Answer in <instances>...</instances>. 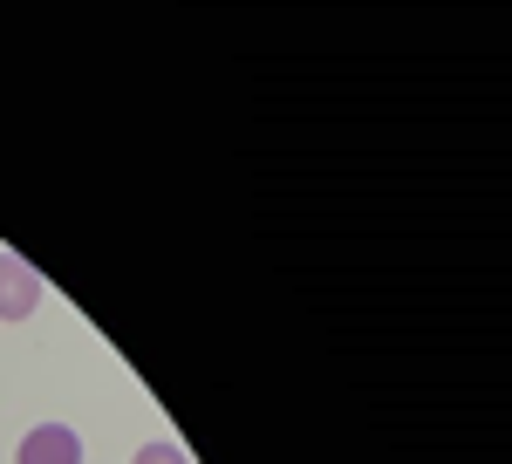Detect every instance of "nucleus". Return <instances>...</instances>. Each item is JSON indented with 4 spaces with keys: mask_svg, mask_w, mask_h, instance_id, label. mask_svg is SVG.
I'll return each instance as SVG.
<instances>
[{
    "mask_svg": "<svg viewBox=\"0 0 512 464\" xmlns=\"http://www.w3.org/2000/svg\"><path fill=\"white\" fill-rule=\"evenodd\" d=\"M41 273L21 260V253H0V321H28L41 308Z\"/></svg>",
    "mask_w": 512,
    "mask_h": 464,
    "instance_id": "f257e3e1",
    "label": "nucleus"
},
{
    "mask_svg": "<svg viewBox=\"0 0 512 464\" xmlns=\"http://www.w3.org/2000/svg\"><path fill=\"white\" fill-rule=\"evenodd\" d=\"M14 464H82V437L69 424H35L28 437H21Z\"/></svg>",
    "mask_w": 512,
    "mask_h": 464,
    "instance_id": "f03ea898",
    "label": "nucleus"
},
{
    "mask_svg": "<svg viewBox=\"0 0 512 464\" xmlns=\"http://www.w3.org/2000/svg\"><path fill=\"white\" fill-rule=\"evenodd\" d=\"M130 464H192V458H185L178 444H164V437H158V444H144V451H137Z\"/></svg>",
    "mask_w": 512,
    "mask_h": 464,
    "instance_id": "7ed1b4c3",
    "label": "nucleus"
}]
</instances>
